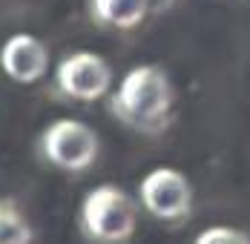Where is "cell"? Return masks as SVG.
Masks as SVG:
<instances>
[{"label":"cell","mask_w":250,"mask_h":244,"mask_svg":"<svg viewBox=\"0 0 250 244\" xmlns=\"http://www.w3.org/2000/svg\"><path fill=\"white\" fill-rule=\"evenodd\" d=\"M41 158L63 172H86L101 155V138L89 123L78 118H55L38 135Z\"/></svg>","instance_id":"3"},{"label":"cell","mask_w":250,"mask_h":244,"mask_svg":"<svg viewBox=\"0 0 250 244\" xmlns=\"http://www.w3.org/2000/svg\"><path fill=\"white\" fill-rule=\"evenodd\" d=\"M161 3H170V0H161Z\"/></svg>","instance_id":"10"},{"label":"cell","mask_w":250,"mask_h":244,"mask_svg":"<svg viewBox=\"0 0 250 244\" xmlns=\"http://www.w3.org/2000/svg\"><path fill=\"white\" fill-rule=\"evenodd\" d=\"M35 230L12 198H0V244H32Z\"/></svg>","instance_id":"8"},{"label":"cell","mask_w":250,"mask_h":244,"mask_svg":"<svg viewBox=\"0 0 250 244\" xmlns=\"http://www.w3.org/2000/svg\"><path fill=\"white\" fill-rule=\"evenodd\" d=\"M0 69L15 83H38L49 69V46L29 32L9 35L0 46Z\"/></svg>","instance_id":"6"},{"label":"cell","mask_w":250,"mask_h":244,"mask_svg":"<svg viewBox=\"0 0 250 244\" xmlns=\"http://www.w3.org/2000/svg\"><path fill=\"white\" fill-rule=\"evenodd\" d=\"M138 201L155 221L178 224L193 213V184L175 167H155L141 178Z\"/></svg>","instance_id":"5"},{"label":"cell","mask_w":250,"mask_h":244,"mask_svg":"<svg viewBox=\"0 0 250 244\" xmlns=\"http://www.w3.org/2000/svg\"><path fill=\"white\" fill-rule=\"evenodd\" d=\"M135 201L118 184L92 187L78 207V230L92 244H126L135 236Z\"/></svg>","instance_id":"2"},{"label":"cell","mask_w":250,"mask_h":244,"mask_svg":"<svg viewBox=\"0 0 250 244\" xmlns=\"http://www.w3.org/2000/svg\"><path fill=\"white\" fill-rule=\"evenodd\" d=\"M150 12V0H89V15L101 26L135 29L144 23Z\"/></svg>","instance_id":"7"},{"label":"cell","mask_w":250,"mask_h":244,"mask_svg":"<svg viewBox=\"0 0 250 244\" xmlns=\"http://www.w3.org/2000/svg\"><path fill=\"white\" fill-rule=\"evenodd\" d=\"M115 121L141 135H158L173 121V83L155 63L132 66L106 98Z\"/></svg>","instance_id":"1"},{"label":"cell","mask_w":250,"mask_h":244,"mask_svg":"<svg viewBox=\"0 0 250 244\" xmlns=\"http://www.w3.org/2000/svg\"><path fill=\"white\" fill-rule=\"evenodd\" d=\"M193 244H250V236L245 230H236V227L213 224V227H204Z\"/></svg>","instance_id":"9"},{"label":"cell","mask_w":250,"mask_h":244,"mask_svg":"<svg viewBox=\"0 0 250 244\" xmlns=\"http://www.w3.org/2000/svg\"><path fill=\"white\" fill-rule=\"evenodd\" d=\"M55 89L58 95L78 103L101 101L112 92V66L98 52H89V49L69 52L55 66Z\"/></svg>","instance_id":"4"}]
</instances>
